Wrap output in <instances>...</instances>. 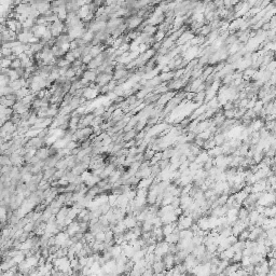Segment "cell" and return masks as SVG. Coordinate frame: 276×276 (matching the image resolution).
<instances>
[{"label":"cell","instance_id":"5b68a950","mask_svg":"<svg viewBox=\"0 0 276 276\" xmlns=\"http://www.w3.org/2000/svg\"><path fill=\"white\" fill-rule=\"evenodd\" d=\"M40 160H47V159H49L51 156L50 154V148H40V149L37 151V154H36Z\"/></svg>","mask_w":276,"mask_h":276},{"label":"cell","instance_id":"8fae6325","mask_svg":"<svg viewBox=\"0 0 276 276\" xmlns=\"http://www.w3.org/2000/svg\"><path fill=\"white\" fill-rule=\"evenodd\" d=\"M16 103L15 99H10L6 96L1 97V106H6V107H13L14 104Z\"/></svg>","mask_w":276,"mask_h":276},{"label":"cell","instance_id":"e0dca14e","mask_svg":"<svg viewBox=\"0 0 276 276\" xmlns=\"http://www.w3.org/2000/svg\"><path fill=\"white\" fill-rule=\"evenodd\" d=\"M118 196H119V194H116V193H112V194H110V195L108 196V203H109L111 206H114V205H116Z\"/></svg>","mask_w":276,"mask_h":276},{"label":"cell","instance_id":"5bb4252c","mask_svg":"<svg viewBox=\"0 0 276 276\" xmlns=\"http://www.w3.org/2000/svg\"><path fill=\"white\" fill-rule=\"evenodd\" d=\"M228 199H229V194H221V195H220L216 201H217V203H218L219 206H223V205H226V204Z\"/></svg>","mask_w":276,"mask_h":276},{"label":"cell","instance_id":"603a6c76","mask_svg":"<svg viewBox=\"0 0 276 276\" xmlns=\"http://www.w3.org/2000/svg\"><path fill=\"white\" fill-rule=\"evenodd\" d=\"M81 60H82V63H83V64H85V65H87V64L90 63L91 60H93V56H92L91 54H87V55H85V56H83V57H82Z\"/></svg>","mask_w":276,"mask_h":276},{"label":"cell","instance_id":"ba28073f","mask_svg":"<svg viewBox=\"0 0 276 276\" xmlns=\"http://www.w3.org/2000/svg\"><path fill=\"white\" fill-rule=\"evenodd\" d=\"M208 159H209V154H208V152H201L199 155H196L195 162L196 163L204 165V163H205Z\"/></svg>","mask_w":276,"mask_h":276},{"label":"cell","instance_id":"cb8c5ba5","mask_svg":"<svg viewBox=\"0 0 276 276\" xmlns=\"http://www.w3.org/2000/svg\"><path fill=\"white\" fill-rule=\"evenodd\" d=\"M116 1H118V0H105V6H113V4H116Z\"/></svg>","mask_w":276,"mask_h":276},{"label":"cell","instance_id":"ac0fdd59","mask_svg":"<svg viewBox=\"0 0 276 276\" xmlns=\"http://www.w3.org/2000/svg\"><path fill=\"white\" fill-rule=\"evenodd\" d=\"M249 233H250L249 230L245 229L243 232L241 233L240 235L237 236V237H238V241H247L248 238H249Z\"/></svg>","mask_w":276,"mask_h":276},{"label":"cell","instance_id":"44dd1931","mask_svg":"<svg viewBox=\"0 0 276 276\" xmlns=\"http://www.w3.org/2000/svg\"><path fill=\"white\" fill-rule=\"evenodd\" d=\"M22 67V60L17 57V58H15V60L12 62V64H11V68L12 69H18V68H21Z\"/></svg>","mask_w":276,"mask_h":276},{"label":"cell","instance_id":"ffe728a7","mask_svg":"<svg viewBox=\"0 0 276 276\" xmlns=\"http://www.w3.org/2000/svg\"><path fill=\"white\" fill-rule=\"evenodd\" d=\"M64 57H65V58H66V60H68L69 63H71V64H72L73 62H76V60H77V58L74 57V55H73V53H72V51H68V52L65 54V56H64Z\"/></svg>","mask_w":276,"mask_h":276},{"label":"cell","instance_id":"7402d4cb","mask_svg":"<svg viewBox=\"0 0 276 276\" xmlns=\"http://www.w3.org/2000/svg\"><path fill=\"white\" fill-rule=\"evenodd\" d=\"M7 215H9V211H8V214H7V209H6V207L2 206V207H1V219H2V223L6 222Z\"/></svg>","mask_w":276,"mask_h":276},{"label":"cell","instance_id":"3957f363","mask_svg":"<svg viewBox=\"0 0 276 276\" xmlns=\"http://www.w3.org/2000/svg\"><path fill=\"white\" fill-rule=\"evenodd\" d=\"M91 12H92V11H91V9H90V6H89V4H84V6L80 7V9L77 12V14H78V16L80 17L81 20L83 21Z\"/></svg>","mask_w":276,"mask_h":276},{"label":"cell","instance_id":"2e32d148","mask_svg":"<svg viewBox=\"0 0 276 276\" xmlns=\"http://www.w3.org/2000/svg\"><path fill=\"white\" fill-rule=\"evenodd\" d=\"M95 240L98 243H104L106 240V232L105 231H99V232L95 234Z\"/></svg>","mask_w":276,"mask_h":276},{"label":"cell","instance_id":"d6986e66","mask_svg":"<svg viewBox=\"0 0 276 276\" xmlns=\"http://www.w3.org/2000/svg\"><path fill=\"white\" fill-rule=\"evenodd\" d=\"M224 138H226V135L224 134H218V135H216L215 136V141H216V145L217 146H220L222 143H224Z\"/></svg>","mask_w":276,"mask_h":276},{"label":"cell","instance_id":"7c38bea8","mask_svg":"<svg viewBox=\"0 0 276 276\" xmlns=\"http://www.w3.org/2000/svg\"><path fill=\"white\" fill-rule=\"evenodd\" d=\"M248 216H249V210L246 207H241L238 210V219L245 220Z\"/></svg>","mask_w":276,"mask_h":276},{"label":"cell","instance_id":"52a82bcc","mask_svg":"<svg viewBox=\"0 0 276 276\" xmlns=\"http://www.w3.org/2000/svg\"><path fill=\"white\" fill-rule=\"evenodd\" d=\"M114 168H116V165H114V164H110V165L106 166L105 170H104L103 174L100 175V178H101V179H107V178L110 177V175L114 172Z\"/></svg>","mask_w":276,"mask_h":276},{"label":"cell","instance_id":"6da1fadb","mask_svg":"<svg viewBox=\"0 0 276 276\" xmlns=\"http://www.w3.org/2000/svg\"><path fill=\"white\" fill-rule=\"evenodd\" d=\"M111 80H113V74L107 73V72H99L98 76H97V79H96V81H95V83L99 87H104V85H107Z\"/></svg>","mask_w":276,"mask_h":276},{"label":"cell","instance_id":"9a60e30c","mask_svg":"<svg viewBox=\"0 0 276 276\" xmlns=\"http://www.w3.org/2000/svg\"><path fill=\"white\" fill-rule=\"evenodd\" d=\"M13 60H11L10 57H4L2 56V60H1V68H11V64Z\"/></svg>","mask_w":276,"mask_h":276},{"label":"cell","instance_id":"8992f818","mask_svg":"<svg viewBox=\"0 0 276 276\" xmlns=\"http://www.w3.org/2000/svg\"><path fill=\"white\" fill-rule=\"evenodd\" d=\"M179 240H180L179 233H177V232L170 233V235H167L164 237V241H166L168 244H177L179 242Z\"/></svg>","mask_w":276,"mask_h":276},{"label":"cell","instance_id":"4fadbf2b","mask_svg":"<svg viewBox=\"0 0 276 276\" xmlns=\"http://www.w3.org/2000/svg\"><path fill=\"white\" fill-rule=\"evenodd\" d=\"M155 152H156V151H154L153 149H151V148H148V149L146 150V152L143 153V160H145V161H150L153 158V155L155 154Z\"/></svg>","mask_w":276,"mask_h":276},{"label":"cell","instance_id":"7a4b0ae2","mask_svg":"<svg viewBox=\"0 0 276 276\" xmlns=\"http://www.w3.org/2000/svg\"><path fill=\"white\" fill-rule=\"evenodd\" d=\"M69 234L67 232H60L57 233L56 235H55V245H57V246L62 247V245H63L65 242H66L68 238H69Z\"/></svg>","mask_w":276,"mask_h":276},{"label":"cell","instance_id":"277c9868","mask_svg":"<svg viewBox=\"0 0 276 276\" xmlns=\"http://www.w3.org/2000/svg\"><path fill=\"white\" fill-rule=\"evenodd\" d=\"M78 232H80V223L79 222H74V221H72L69 226H67V233H68L70 236H73L76 233H78Z\"/></svg>","mask_w":276,"mask_h":276},{"label":"cell","instance_id":"30bf717a","mask_svg":"<svg viewBox=\"0 0 276 276\" xmlns=\"http://www.w3.org/2000/svg\"><path fill=\"white\" fill-rule=\"evenodd\" d=\"M136 135H137V131L135 130V127H134V128H132V130L128 131V132H125V134H124V136H123V140L126 143L128 140L133 139Z\"/></svg>","mask_w":276,"mask_h":276},{"label":"cell","instance_id":"9c48e42d","mask_svg":"<svg viewBox=\"0 0 276 276\" xmlns=\"http://www.w3.org/2000/svg\"><path fill=\"white\" fill-rule=\"evenodd\" d=\"M160 78H161V80L163 81H165V82H168V81H170V80H173L174 79V71H167V72H162L160 74Z\"/></svg>","mask_w":276,"mask_h":276}]
</instances>
